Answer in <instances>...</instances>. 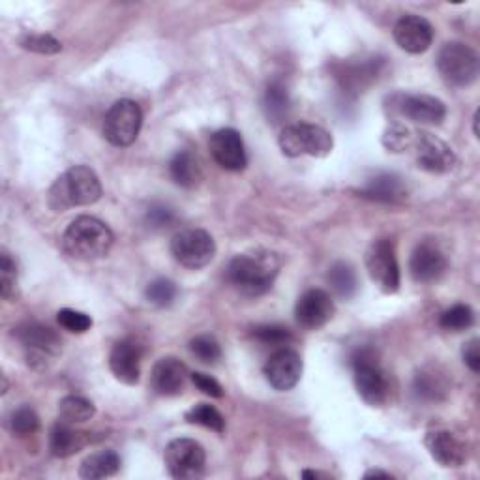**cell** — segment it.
<instances>
[{"label": "cell", "instance_id": "11", "mask_svg": "<svg viewBox=\"0 0 480 480\" xmlns=\"http://www.w3.org/2000/svg\"><path fill=\"white\" fill-rule=\"evenodd\" d=\"M366 268L373 284L387 295L400 289V265L394 245L387 238L375 240L366 252Z\"/></svg>", "mask_w": 480, "mask_h": 480}, {"label": "cell", "instance_id": "21", "mask_svg": "<svg viewBox=\"0 0 480 480\" xmlns=\"http://www.w3.org/2000/svg\"><path fill=\"white\" fill-rule=\"evenodd\" d=\"M444 270H447V259H444L443 252L437 246L430 243L419 245L413 256H411L409 272L419 284L437 282L444 274Z\"/></svg>", "mask_w": 480, "mask_h": 480}, {"label": "cell", "instance_id": "7", "mask_svg": "<svg viewBox=\"0 0 480 480\" xmlns=\"http://www.w3.org/2000/svg\"><path fill=\"white\" fill-rule=\"evenodd\" d=\"M171 256L183 266L199 270L214 259L216 243L207 231L184 229L171 238Z\"/></svg>", "mask_w": 480, "mask_h": 480}, {"label": "cell", "instance_id": "9", "mask_svg": "<svg viewBox=\"0 0 480 480\" xmlns=\"http://www.w3.org/2000/svg\"><path fill=\"white\" fill-rule=\"evenodd\" d=\"M351 364H353V380L359 396L373 407L383 405L389 396V381L381 366L375 362L373 355L366 350L362 351L359 350L353 355Z\"/></svg>", "mask_w": 480, "mask_h": 480}, {"label": "cell", "instance_id": "27", "mask_svg": "<svg viewBox=\"0 0 480 480\" xmlns=\"http://www.w3.org/2000/svg\"><path fill=\"white\" fill-rule=\"evenodd\" d=\"M289 106H291V99H289V92H287L286 85L280 83V81L270 83L266 87L265 101H263L266 119L272 124L282 122L287 117V113H289Z\"/></svg>", "mask_w": 480, "mask_h": 480}, {"label": "cell", "instance_id": "36", "mask_svg": "<svg viewBox=\"0 0 480 480\" xmlns=\"http://www.w3.org/2000/svg\"><path fill=\"white\" fill-rule=\"evenodd\" d=\"M57 321L64 330L74 334H85L92 327L90 316L72 310V308H62V310L57 314Z\"/></svg>", "mask_w": 480, "mask_h": 480}, {"label": "cell", "instance_id": "6", "mask_svg": "<svg viewBox=\"0 0 480 480\" xmlns=\"http://www.w3.org/2000/svg\"><path fill=\"white\" fill-rule=\"evenodd\" d=\"M163 462L167 473L179 480H195L204 475V465H207V454L195 439L181 437L171 441L165 453Z\"/></svg>", "mask_w": 480, "mask_h": 480}, {"label": "cell", "instance_id": "37", "mask_svg": "<svg viewBox=\"0 0 480 480\" xmlns=\"http://www.w3.org/2000/svg\"><path fill=\"white\" fill-rule=\"evenodd\" d=\"M254 338L266 346H286L293 339L289 329L282 325H259L254 329Z\"/></svg>", "mask_w": 480, "mask_h": 480}, {"label": "cell", "instance_id": "40", "mask_svg": "<svg viewBox=\"0 0 480 480\" xmlns=\"http://www.w3.org/2000/svg\"><path fill=\"white\" fill-rule=\"evenodd\" d=\"M147 224L152 229H167L175 224V211L167 204H152L147 213Z\"/></svg>", "mask_w": 480, "mask_h": 480}, {"label": "cell", "instance_id": "44", "mask_svg": "<svg viewBox=\"0 0 480 480\" xmlns=\"http://www.w3.org/2000/svg\"><path fill=\"white\" fill-rule=\"evenodd\" d=\"M300 476H302V478H319V476H323V475L318 473V471H302Z\"/></svg>", "mask_w": 480, "mask_h": 480}, {"label": "cell", "instance_id": "42", "mask_svg": "<svg viewBox=\"0 0 480 480\" xmlns=\"http://www.w3.org/2000/svg\"><path fill=\"white\" fill-rule=\"evenodd\" d=\"M462 357H464V362L467 364V368H469L473 373H478V371H480V341H478L476 338L469 339L467 344L464 346Z\"/></svg>", "mask_w": 480, "mask_h": 480}, {"label": "cell", "instance_id": "39", "mask_svg": "<svg viewBox=\"0 0 480 480\" xmlns=\"http://www.w3.org/2000/svg\"><path fill=\"white\" fill-rule=\"evenodd\" d=\"M413 135L403 124H391L383 135V145L392 152H402L411 145Z\"/></svg>", "mask_w": 480, "mask_h": 480}, {"label": "cell", "instance_id": "20", "mask_svg": "<svg viewBox=\"0 0 480 480\" xmlns=\"http://www.w3.org/2000/svg\"><path fill=\"white\" fill-rule=\"evenodd\" d=\"M188 380V368L175 357L160 359L151 375V387L158 396H179Z\"/></svg>", "mask_w": 480, "mask_h": 480}, {"label": "cell", "instance_id": "24", "mask_svg": "<svg viewBox=\"0 0 480 480\" xmlns=\"http://www.w3.org/2000/svg\"><path fill=\"white\" fill-rule=\"evenodd\" d=\"M413 391L421 400L426 402H439L444 398V394L449 392V381H447V375L443 371H439L433 366H428L424 370H421L415 375V381H413Z\"/></svg>", "mask_w": 480, "mask_h": 480}, {"label": "cell", "instance_id": "15", "mask_svg": "<svg viewBox=\"0 0 480 480\" xmlns=\"http://www.w3.org/2000/svg\"><path fill=\"white\" fill-rule=\"evenodd\" d=\"M334 316V300L323 289H308L295 306L297 323L308 330L325 327Z\"/></svg>", "mask_w": 480, "mask_h": 480}, {"label": "cell", "instance_id": "5", "mask_svg": "<svg viewBox=\"0 0 480 480\" xmlns=\"http://www.w3.org/2000/svg\"><path fill=\"white\" fill-rule=\"evenodd\" d=\"M480 60L475 49L462 42L444 44L437 55V72L441 79L456 89L469 87L476 81Z\"/></svg>", "mask_w": 480, "mask_h": 480}, {"label": "cell", "instance_id": "30", "mask_svg": "<svg viewBox=\"0 0 480 480\" xmlns=\"http://www.w3.org/2000/svg\"><path fill=\"white\" fill-rule=\"evenodd\" d=\"M186 423L197 424L207 430H213L216 433L225 432V419L222 417L220 411L209 403H197L186 413Z\"/></svg>", "mask_w": 480, "mask_h": 480}, {"label": "cell", "instance_id": "22", "mask_svg": "<svg viewBox=\"0 0 480 480\" xmlns=\"http://www.w3.org/2000/svg\"><path fill=\"white\" fill-rule=\"evenodd\" d=\"M90 443L89 433L74 430L68 423L57 424L49 435V451L55 458H70L81 453Z\"/></svg>", "mask_w": 480, "mask_h": 480}, {"label": "cell", "instance_id": "35", "mask_svg": "<svg viewBox=\"0 0 480 480\" xmlns=\"http://www.w3.org/2000/svg\"><path fill=\"white\" fill-rule=\"evenodd\" d=\"M145 297L151 304L158 308H167L177 298V286L167 278H158L147 286Z\"/></svg>", "mask_w": 480, "mask_h": 480}, {"label": "cell", "instance_id": "12", "mask_svg": "<svg viewBox=\"0 0 480 480\" xmlns=\"http://www.w3.org/2000/svg\"><path fill=\"white\" fill-rule=\"evenodd\" d=\"M391 110L400 117L426 126H439L447 117V108L435 96L396 94L391 98Z\"/></svg>", "mask_w": 480, "mask_h": 480}, {"label": "cell", "instance_id": "4", "mask_svg": "<svg viewBox=\"0 0 480 480\" xmlns=\"http://www.w3.org/2000/svg\"><path fill=\"white\" fill-rule=\"evenodd\" d=\"M278 145L282 152L289 158H298V156L325 158L332 152L334 140L325 128L318 124L297 122L282 130L278 137Z\"/></svg>", "mask_w": 480, "mask_h": 480}, {"label": "cell", "instance_id": "31", "mask_svg": "<svg viewBox=\"0 0 480 480\" xmlns=\"http://www.w3.org/2000/svg\"><path fill=\"white\" fill-rule=\"evenodd\" d=\"M475 323V314L467 304H454L449 310H444L439 318L441 329L449 332H464Z\"/></svg>", "mask_w": 480, "mask_h": 480}, {"label": "cell", "instance_id": "38", "mask_svg": "<svg viewBox=\"0 0 480 480\" xmlns=\"http://www.w3.org/2000/svg\"><path fill=\"white\" fill-rule=\"evenodd\" d=\"M21 47L40 55H55L62 51V44L57 38L49 37V34H30V37H25L21 40Z\"/></svg>", "mask_w": 480, "mask_h": 480}, {"label": "cell", "instance_id": "1", "mask_svg": "<svg viewBox=\"0 0 480 480\" xmlns=\"http://www.w3.org/2000/svg\"><path fill=\"white\" fill-rule=\"evenodd\" d=\"M282 261L270 250H254L231 259L227 266L229 284L246 297H261L272 289L280 274Z\"/></svg>", "mask_w": 480, "mask_h": 480}, {"label": "cell", "instance_id": "43", "mask_svg": "<svg viewBox=\"0 0 480 480\" xmlns=\"http://www.w3.org/2000/svg\"><path fill=\"white\" fill-rule=\"evenodd\" d=\"M364 478L368 480V478H394V476L387 471H381V469H371V471L364 473Z\"/></svg>", "mask_w": 480, "mask_h": 480}, {"label": "cell", "instance_id": "17", "mask_svg": "<svg viewBox=\"0 0 480 480\" xmlns=\"http://www.w3.org/2000/svg\"><path fill=\"white\" fill-rule=\"evenodd\" d=\"M394 40L403 51L421 55L428 51L433 42V26L421 16H403L394 25Z\"/></svg>", "mask_w": 480, "mask_h": 480}, {"label": "cell", "instance_id": "3", "mask_svg": "<svg viewBox=\"0 0 480 480\" xmlns=\"http://www.w3.org/2000/svg\"><path fill=\"white\" fill-rule=\"evenodd\" d=\"M113 231L108 224L94 216H78L62 236V246L79 261H94L106 257L113 246Z\"/></svg>", "mask_w": 480, "mask_h": 480}, {"label": "cell", "instance_id": "18", "mask_svg": "<svg viewBox=\"0 0 480 480\" xmlns=\"http://www.w3.org/2000/svg\"><path fill=\"white\" fill-rule=\"evenodd\" d=\"M141 346L135 339L126 338L117 341L110 353V368L124 385H137L141 375Z\"/></svg>", "mask_w": 480, "mask_h": 480}, {"label": "cell", "instance_id": "10", "mask_svg": "<svg viewBox=\"0 0 480 480\" xmlns=\"http://www.w3.org/2000/svg\"><path fill=\"white\" fill-rule=\"evenodd\" d=\"M14 336L23 346L28 364H32L34 368H46L47 362H51L62 348L58 334L40 323H25L16 329Z\"/></svg>", "mask_w": 480, "mask_h": 480}, {"label": "cell", "instance_id": "28", "mask_svg": "<svg viewBox=\"0 0 480 480\" xmlns=\"http://www.w3.org/2000/svg\"><path fill=\"white\" fill-rule=\"evenodd\" d=\"M332 291L339 297V298H353L357 293V274L355 268L346 263V261H338L329 268V277H327Z\"/></svg>", "mask_w": 480, "mask_h": 480}, {"label": "cell", "instance_id": "16", "mask_svg": "<svg viewBox=\"0 0 480 480\" xmlns=\"http://www.w3.org/2000/svg\"><path fill=\"white\" fill-rule=\"evenodd\" d=\"M417 163L428 173L443 175L449 173L456 165V154L453 149L439 137L423 131L417 140Z\"/></svg>", "mask_w": 480, "mask_h": 480}, {"label": "cell", "instance_id": "14", "mask_svg": "<svg viewBox=\"0 0 480 480\" xmlns=\"http://www.w3.org/2000/svg\"><path fill=\"white\" fill-rule=\"evenodd\" d=\"M211 154L214 162L225 171H243L248 165V156L245 149V141L240 133L233 128H222L211 135L209 141Z\"/></svg>", "mask_w": 480, "mask_h": 480}, {"label": "cell", "instance_id": "19", "mask_svg": "<svg viewBox=\"0 0 480 480\" xmlns=\"http://www.w3.org/2000/svg\"><path fill=\"white\" fill-rule=\"evenodd\" d=\"M430 456L441 467H460L465 462V444L449 430H430L424 437Z\"/></svg>", "mask_w": 480, "mask_h": 480}, {"label": "cell", "instance_id": "41", "mask_svg": "<svg viewBox=\"0 0 480 480\" xmlns=\"http://www.w3.org/2000/svg\"><path fill=\"white\" fill-rule=\"evenodd\" d=\"M192 383L195 385L197 391H201L203 394H207L211 398H222L224 396V389L222 385L214 380V377L207 375V373H201V371H195L190 375Z\"/></svg>", "mask_w": 480, "mask_h": 480}, {"label": "cell", "instance_id": "2", "mask_svg": "<svg viewBox=\"0 0 480 480\" xmlns=\"http://www.w3.org/2000/svg\"><path fill=\"white\" fill-rule=\"evenodd\" d=\"M101 183L94 171L87 165H74L60 175L49 190V207L64 213L72 207H87L101 197Z\"/></svg>", "mask_w": 480, "mask_h": 480}, {"label": "cell", "instance_id": "34", "mask_svg": "<svg viewBox=\"0 0 480 480\" xmlns=\"http://www.w3.org/2000/svg\"><path fill=\"white\" fill-rule=\"evenodd\" d=\"M10 428L16 435H21V437L32 435L40 430V417L37 415V411H34L32 407L23 405L12 413Z\"/></svg>", "mask_w": 480, "mask_h": 480}, {"label": "cell", "instance_id": "29", "mask_svg": "<svg viewBox=\"0 0 480 480\" xmlns=\"http://www.w3.org/2000/svg\"><path fill=\"white\" fill-rule=\"evenodd\" d=\"M58 415L62 423L79 424L90 421L96 415V407L83 396H66L58 403Z\"/></svg>", "mask_w": 480, "mask_h": 480}, {"label": "cell", "instance_id": "23", "mask_svg": "<svg viewBox=\"0 0 480 480\" xmlns=\"http://www.w3.org/2000/svg\"><path fill=\"white\" fill-rule=\"evenodd\" d=\"M362 197L380 203H398L405 197V186L400 177L392 173H380L366 181L359 192Z\"/></svg>", "mask_w": 480, "mask_h": 480}, {"label": "cell", "instance_id": "33", "mask_svg": "<svg viewBox=\"0 0 480 480\" xmlns=\"http://www.w3.org/2000/svg\"><path fill=\"white\" fill-rule=\"evenodd\" d=\"M17 289V266L12 256L3 250L0 254V295L5 300H14Z\"/></svg>", "mask_w": 480, "mask_h": 480}, {"label": "cell", "instance_id": "26", "mask_svg": "<svg viewBox=\"0 0 480 480\" xmlns=\"http://www.w3.org/2000/svg\"><path fill=\"white\" fill-rule=\"evenodd\" d=\"M169 175L177 186L193 188L201 181L199 162L192 152L179 151L169 162Z\"/></svg>", "mask_w": 480, "mask_h": 480}, {"label": "cell", "instance_id": "25", "mask_svg": "<svg viewBox=\"0 0 480 480\" xmlns=\"http://www.w3.org/2000/svg\"><path fill=\"white\" fill-rule=\"evenodd\" d=\"M120 469V456L108 449L90 454L89 458L83 460L79 467V476L87 480H98V478H108L117 475Z\"/></svg>", "mask_w": 480, "mask_h": 480}, {"label": "cell", "instance_id": "8", "mask_svg": "<svg viewBox=\"0 0 480 480\" xmlns=\"http://www.w3.org/2000/svg\"><path fill=\"white\" fill-rule=\"evenodd\" d=\"M143 126L141 108L133 99H119L104 119V135L113 147H130Z\"/></svg>", "mask_w": 480, "mask_h": 480}, {"label": "cell", "instance_id": "32", "mask_svg": "<svg viewBox=\"0 0 480 480\" xmlns=\"http://www.w3.org/2000/svg\"><path fill=\"white\" fill-rule=\"evenodd\" d=\"M190 351L203 364H216L222 359V348L218 344V339L209 334L193 338L190 341Z\"/></svg>", "mask_w": 480, "mask_h": 480}, {"label": "cell", "instance_id": "13", "mask_svg": "<svg viewBox=\"0 0 480 480\" xmlns=\"http://www.w3.org/2000/svg\"><path fill=\"white\" fill-rule=\"evenodd\" d=\"M263 371L272 389L286 392V391L295 389L300 381L302 359L295 350L280 348L278 351H274L268 357Z\"/></svg>", "mask_w": 480, "mask_h": 480}]
</instances>
